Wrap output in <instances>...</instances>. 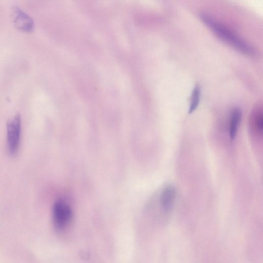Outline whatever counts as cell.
Masks as SVG:
<instances>
[{"label": "cell", "instance_id": "4", "mask_svg": "<svg viewBox=\"0 0 263 263\" xmlns=\"http://www.w3.org/2000/svg\"><path fill=\"white\" fill-rule=\"evenodd\" d=\"M11 17L15 27L24 33L32 32L35 24L32 18L17 6H13L11 10Z\"/></svg>", "mask_w": 263, "mask_h": 263}, {"label": "cell", "instance_id": "8", "mask_svg": "<svg viewBox=\"0 0 263 263\" xmlns=\"http://www.w3.org/2000/svg\"><path fill=\"white\" fill-rule=\"evenodd\" d=\"M200 96V87L197 85L194 87L191 98L190 106L189 107V113L191 114L194 112L198 106Z\"/></svg>", "mask_w": 263, "mask_h": 263}, {"label": "cell", "instance_id": "7", "mask_svg": "<svg viewBox=\"0 0 263 263\" xmlns=\"http://www.w3.org/2000/svg\"><path fill=\"white\" fill-rule=\"evenodd\" d=\"M241 117V112L240 109L238 108H234L232 111L229 127L230 137L232 140L234 139L236 136Z\"/></svg>", "mask_w": 263, "mask_h": 263}, {"label": "cell", "instance_id": "6", "mask_svg": "<svg viewBox=\"0 0 263 263\" xmlns=\"http://www.w3.org/2000/svg\"><path fill=\"white\" fill-rule=\"evenodd\" d=\"M251 129L257 135H262L263 128V116L261 108H256L250 117Z\"/></svg>", "mask_w": 263, "mask_h": 263}, {"label": "cell", "instance_id": "3", "mask_svg": "<svg viewBox=\"0 0 263 263\" xmlns=\"http://www.w3.org/2000/svg\"><path fill=\"white\" fill-rule=\"evenodd\" d=\"M7 147L9 154L15 155L18 149L21 134V117L16 115L7 123Z\"/></svg>", "mask_w": 263, "mask_h": 263}, {"label": "cell", "instance_id": "1", "mask_svg": "<svg viewBox=\"0 0 263 263\" xmlns=\"http://www.w3.org/2000/svg\"><path fill=\"white\" fill-rule=\"evenodd\" d=\"M200 18L222 41L239 52L248 56H254V49L228 28L206 14H201Z\"/></svg>", "mask_w": 263, "mask_h": 263}, {"label": "cell", "instance_id": "2", "mask_svg": "<svg viewBox=\"0 0 263 263\" xmlns=\"http://www.w3.org/2000/svg\"><path fill=\"white\" fill-rule=\"evenodd\" d=\"M72 212L70 206L64 200L58 199L52 208V219L57 230H63L70 223Z\"/></svg>", "mask_w": 263, "mask_h": 263}, {"label": "cell", "instance_id": "5", "mask_svg": "<svg viewBox=\"0 0 263 263\" xmlns=\"http://www.w3.org/2000/svg\"><path fill=\"white\" fill-rule=\"evenodd\" d=\"M176 196V190L172 185H167L163 190L161 195V205L166 213L170 212L174 204Z\"/></svg>", "mask_w": 263, "mask_h": 263}]
</instances>
